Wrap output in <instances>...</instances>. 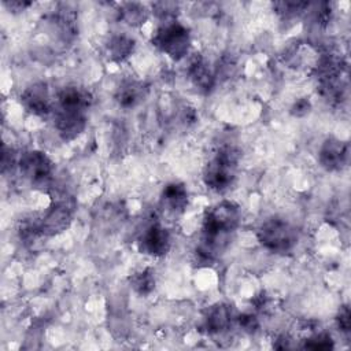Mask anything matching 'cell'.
Here are the masks:
<instances>
[{
    "label": "cell",
    "mask_w": 351,
    "mask_h": 351,
    "mask_svg": "<svg viewBox=\"0 0 351 351\" xmlns=\"http://www.w3.org/2000/svg\"><path fill=\"white\" fill-rule=\"evenodd\" d=\"M186 74L193 84V86L200 93H210L217 82L214 67L210 66L207 59L202 53H193L189 59Z\"/></svg>",
    "instance_id": "10"
},
{
    "label": "cell",
    "mask_w": 351,
    "mask_h": 351,
    "mask_svg": "<svg viewBox=\"0 0 351 351\" xmlns=\"http://www.w3.org/2000/svg\"><path fill=\"white\" fill-rule=\"evenodd\" d=\"M310 3L307 1H277L273 4V8L282 18H295L307 11Z\"/></svg>",
    "instance_id": "19"
},
{
    "label": "cell",
    "mask_w": 351,
    "mask_h": 351,
    "mask_svg": "<svg viewBox=\"0 0 351 351\" xmlns=\"http://www.w3.org/2000/svg\"><path fill=\"white\" fill-rule=\"evenodd\" d=\"M240 151L234 145H222L204 165L202 180L204 185L215 192L228 191L234 180L240 160Z\"/></svg>",
    "instance_id": "1"
},
{
    "label": "cell",
    "mask_w": 351,
    "mask_h": 351,
    "mask_svg": "<svg viewBox=\"0 0 351 351\" xmlns=\"http://www.w3.org/2000/svg\"><path fill=\"white\" fill-rule=\"evenodd\" d=\"M180 11L178 3L174 1H156L151 5V12L159 19L160 23H169L177 21Z\"/></svg>",
    "instance_id": "18"
},
{
    "label": "cell",
    "mask_w": 351,
    "mask_h": 351,
    "mask_svg": "<svg viewBox=\"0 0 351 351\" xmlns=\"http://www.w3.org/2000/svg\"><path fill=\"white\" fill-rule=\"evenodd\" d=\"M189 203V193L182 182H169L160 195L162 208L170 215H181Z\"/></svg>",
    "instance_id": "12"
},
{
    "label": "cell",
    "mask_w": 351,
    "mask_h": 351,
    "mask_svg": "<svg viewBox=\"0 0 351 351\" xmlns=\"http://www.w3.org/2000/svg\"><path fill=\"white\" fill-rule=\"evenodd\" d=\"M336 322H337V328L341 333L348 335L351 330V314H350V308L348 306H341L337 315H336Z\"/></svg>",
    "instance_id": "24"
},
{
    "label": "cell",
    "mask_w": 351,
    "mask_h": 351,
    "mask_svg": "<svg viewBox=\"0 0 351 351\" xmlns=\"http://www.w3.org/2000/svg\"><path fill=\"white\" fill-rule=\"evenodd\" d=\"M73 221V207L66 200L55 202L43 217L34 222L40 236H55L64 232Z\"/></svg>",
    "instance_id": "6"
},
{
    "label": "cell",
    "mask_w": 351,
    "mask_h": 351,
    "mask_svg": "<svg viewBox=\"0 0 351 351\" xmlns=\"http://www.w3.org/2000/svg\"><path fill=\"white\" fill-rule=\"evenodd\" d=\"M137 248L141 254L152 258L165 256L171 248V234L160 223H151L140 233Z\"/></svg>",
    "instance_id": "7"
},
{
    "label": "cell",
    "mask_w": 351,
    "mask_h": 351,
    "mask_svg": "<svg viewBox=\"0 0 351 351\" xmlns=\"http://www.w3.org/2000/svg\"><path fill=\"white\" fill-rule=\"evenodd\" d=\"M311 108H313V104H311L310 99H307V97H299V99H296V100L292 103V106H291V108H289V112H291V115L295 117V118H303V117H306L307 114H310Z\"/></svg>",
    "instance_id": "23"
},
{
    "label": "cell",
    "mask_w": 351,
    "mask_h": 351,
    "mask_svg": "<svg viewBox=\"0 0 351 351\" xmlns=\"http://www.w3.org/2000/svg\"><path fill=\"white\" fill-rule=\"evenodd\" d=\"M86 110L56 106L53 110V126L63 141H73L86 128Z\"/></svg>",
    "instance_id": "5"
},
{
    "label": "cell",
    "mask_w": 351,
    "mask_h": 351,
    "mask_svg": "<svg viewBox=\"0 0 351 351\" xmlns=\"http://www.w3.org/2000/svg\"><path fill=\"white\" fill-rule=\"evenodd\" d=\"M129 284L130 288L140 296H148L156 287L155 273L149 267L141 269L129 277Z\"/></svg>",
    "instance_id": "17"
},
{
    "label": "cell",
    "mask_w": 351,
    "mask_h": 351,
    "mask_svg": "<svg viewBox=\"0 0 351 351\" xmlns=\"http://www.w3.org/2000/svg\"><path fill=\"white\" fill-rule=\"evenodd\" d=\"M236 322L247 333H255L259 329V319L252 313H243L236 315Z\"/></svg>",
    "instance_id": "22"
},
{
    "label": "cell",
    "mask_w": 351,
    "mask_h": 351,
    "mask_svg": "<svg viewBox=\"0 0 351 351\" xmlns=\"http://www.w3.org/2000/svg\"><path fill=\"white\" fill-rule=\"evenodd\" d=\"M147 85L136 78H125L115 90V100L125 110L134 108L147 96Z\"/></svg>",
    "instance_id": "13"
},
{
    "label": "cell",
    "mask_w": 351,
    "mask_h": 351,
    "mask_svg": "<svg viewBox=\"0 0 351 351\" xmlns=\"http://www.w3.org/2000/svg\"><path fill=\"white\" fill-rule=\"evenodd\" d=\"M149 15L151 10L145 4L137 1L121 3L118 8L119 19L132 27H138L144 25L148 21Z\"/></svg>",
    "instance_id": "16"
},
{
    "label": "cell",
    "mask_w": 351,
    "mask_h": 351,
    "mask_svg": "<svg viewBox=\"0 0 351 351\" xmlns=\"http://www.w3.org/2000/svg\"><path fill=\"white\" fill-rule=\"evenodd\" d=\"M106 49L112 62L122 63L133 55L136 49V41L133 37L125 33H115L111 34L107 40Z\"/></svg>",
    "instance_id": "15"
},
{
    "label": "cell",
    "mask_w": 351,
    "mask_h": 351,
    "mask_svg": "<svg viewBox=\"0 0 351 351\" xmlns=\"http://www.w3.org/2000/svg\"><path fill=\"white\" fill-rule=\"evenodd\" d=\"M256 239L263 248L274 254H287L298 243L296 228L284 218L271 217L256 229Z\"/></svg>",
    "instance_id": "3"
},
{
    "label": "cell",
    "mask_w": 351,
    "mask_h": 351,
    "mask_svg": "<svg viewBox=\"0 0 351 351\" xmlns=\"http://www.w3.org/2000/svg\"><path fill=\"white\" fill-rule=\"evenodd\" d=\"M152 45L171 60L180 62L188 56L191 51V30L178 21L159 23L151 38Z\"/></svg>",
    "instance_id": "2"
},
{
    "label": "cell",
    "mask_w": 351,
    "mask_h": 351,
    "mask_svg": "<svg viewBox=\"0 0 351 351\" xmlns=\"http://www.w3.org/2000/svg\"><path fill=\"white\" fill-rule=\"evenodd\" d=\"M4 5L12 11V12H21L25 11L32 5V1H21V0H5Z\"/></svg>",
    "instance_id": "25"
},
{
    "label": "cell",
    "mask_w": 351,
    "mask_h": 351,
    "mask_svg": "<svg viewBox=\"0 0 351 351\" xmlns=\"http://www.w3.org/2000/svg\"><path fill=\"white\" fill-rule=\"evenodd\" d=\"M303 348L310 350H332L335 343L329 333L326 332H313L308 337L303 340Z\"/></svg>",
    "instance_id": "20"
},
{
    "label": "cell",
    "mask_w": 351,
    "mask_h": 351,
    "mask_svg": "<svg viewBox=\"0 0 351 351\" xmlns=\"http://www.w3.org/2000/svg\"><path fill=\"white\" fill-rule=\"evenodd\" d=\"M233 321H236V314L232 306L217 303L207 308L203 317V328L208 335H219L228 330Z\"/></svg>",
    "instance_id": "11"
},
{
    "label": "cell",
    "mask_w": 351,
    "mask_h": 351,
    "mask_svg": "<svg viewBox=\"0 0 351 351\" xmlns=\"http://www.w3.org/2000/svg\"><path fill=\"white\" fill-rule=\"evenodd\" d=\"M350 145L333 136L326 137L318 149V163L326 171H341L348 165Z\"/></svg>",
    "instance_id": "8"
},
{
    "label": "cell",
    "mask_w": 351,
    "mask_h": 351,
    "mask_svg": "<svg viewBox=\"0 0 351 351\" xmlns=\"http://www.w3.org/2000/svg\"><path fill=\"white\" fill-rule=\"evenodd\" d=\"M237 70V62L233 56L230 55H223L217 66L214 67V73H215V77L217 80L221 78V80H226V78H230Z\"/></svg>",
    "instance_id": "21"
},
{
    "label": "cell",
    "mask_w": 351,
    "mask_h": 351,
    "mask_svg": "<svg viewBox=\"0 0 351 351\" xmlns=\"http://www.w3.org/2000/svg\"><path fill=\"white\" fill-rule=\"evenodd\" d=\"M56 103L58 106H62V107H71V108H80V110L88 111V108L93 103V96L86 88L69 85V86H64L58 93Z\"/></svg>",
    "instance_id": "14"
},
{
    "label": "cell",
    "mask_w": 351,
    "mask_h": 351,
    "mask_svg": "<svg viewBox=\"0 0 351 351\" xmlns=\"http://www.w3.org/2000/svg\"><path fill=\"white\" fill-rule=\"evenodd\" d=\"M21 174L34 186L47 185L53 174V163L49 156L38 149L25 151L16 163Z\"/></svg>",
    "instance_id": "4"
},
{
    "label": "cell",
    "mask_w": 351,
    "mask_h": 351,
    "mask_svg": "<svg viewBox=\"0 0 351 351\" xmlns=\"http://www.w3.org/2000/svg\"><path fill=\"white\" fill-rule=\"evenodd\" d=\"M21 104L29 114L36 117H47L53 112L49 88L43 81L33 82L23 89L21 93Z\"/></svg>",
    "instance_id": "9"
}]
</instances>
